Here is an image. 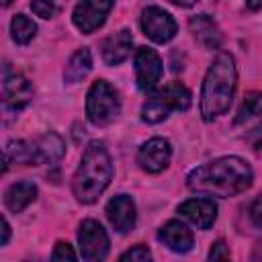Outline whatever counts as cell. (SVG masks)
I'll use <instances>...</instances> for the list:
<instances>
[{
  "label": "cell",
  "mask_w": 262,
  "mask_h": 262,
  "mask_svg": "<svg viewBox=\"0 0 262 262\" xmlns=\"http://www.w3.org/2000/svg\"><path fill=\"white\" fill-rule=\"evenodd\" d=\"M248 143L252 145V149L258 154V156H262V123L258 125V127H254L250 133H248Z\"/></svg>",
  "instance_id": "obj_27"
},
{
  "label": "cell",
  "mask_w": 262,
  "mask_h": 262,
  "mask_svg": "<svg viewBox=\"0 0 262 262\" xmlns=\"http://www.w3.org/2000/svg\"><path fill=\"white\" fill-rule=\"evenodd\" d=\"M246 8H250V10H258V8H262V2H246Z\"/></svg>",
  "instance_id": "obj_29"
},
{
  "label": "cell",
  "mask_w": 262,
  "mask_h": 262,
  "mask_svg": "<svg viewBox=\"0 0 262 262\" xmlns=\"http://www.w3.org/2000/svg\"><path fill=\"white\" fill-rule=\"evenodd\" d=\"M248 213H250V221H252L258 229H262V196H258V199L252 201Z\"/></svg>",
  "instance_id": "obj_26"
},
{
  "label": "cell",
  "mask_w": 262,
  "mask_h": 262,
  "mask_svg": "<svg viewBox=\"0 0 262 262\" xmlns=\"http://www.w3.org/2000/svg\"><path fill=\"white\" fill-rule=\"evenodd\" d=\"M90 70H92V53L88 47H82L70 57L66 72H63V80L68 84H76V82L84 80Z\"/></svg>",
  "instance_id": "obj_19"
},
{
  "label": "cell",
  "mask_w": 262,
  "mask_h": 262,
  "mask_svg": "<svg viewBox=\"0 0 262 262\" xmlns=\"http://www.w3.org/2000/svg\"><path fill=\"white\" fill-rule=\"evenodd\" d=\"M254 172L244 158L223 156L196 166L186 176V186L209 196H235L252 186Z\"/></svg>",
  "instance_id": "obj_1"
},
{
  "label": "cell",
  "mask_w": 262,
  "mask_h": 262,
  "mask_svg": "<svg viewBox=\"0 0 262 262\" xmlns=\"http://www.w3.org/2000/svg\"><path fill=\"white\" fill-rule=\"evenodd\" d=\"M78 244H80L82 262H104L111 250V239L106 235V229L94 219H84L80 223Z\"/></svg>",
  "instance_id": "obj_6"
},
{
  "label": "cell",
  "mask_w": 262,
  "mask_h": 262,
  "mask_svg": "<svg viewBox=\"0 0 262 262\" xmlns=\"http://www.w3.org/2000/svg\"><path fill=\"white\" fill-rule=\"evenodd\" d=\"M192 104V94L182 82H168L164 88L149 94L141 106V119L149 125L162 123L172 111H188Z\"/></svg>",
  "instance_id": "obj_4"
},
{
  "label": "cell",
  "mask_w": 262,
  "mask_h": 262,
  "mask_svg": "<svg viewBox=\"0 0 262 262\" xmlns=\"http://www.w3.org/2000/svg\"><path fill=\"white\" fill-rule=\"evenodd\" d=\"M113 10V2L108 0H84V2H78L74 6V12H72V20H74V27L78 31H82L84 35H90L94 33L96 29H100L108 16V12Z\"/></svg>",
  "instance_id": "obj_10"
},
{
  "label": "cell",
  "mask_w": 262,
  "mask_h": 262,
  "mask_svg": "<svg viewBox=\"0 0 262 262\" xmlns=\"http://www.w3.org/2000/svg\"><path fill=\"white\" fill-rule=\"evenodd\" d=\"M31 10L41 16V18H51L55 12H57V6L53 2H43V0H33L31 2Z\"/></svg>",
  "instance_id": "obj_25"
},
{
  "label": "cell",
  "mask_w": 262,
  "mask_h": 262,
  "mask_svg": "<svg viewBox=\"0 0 262 262\" xmlns=\"http://www.w3.org/2000/svg\"><path fill=\"white\" fill-rule=\"evenodd\" d=\"M170 158H172V145L164 137L147 139L137 151V164L141 166V170H145L149 174L164 172L170 164Z\"/></svg>",
  "instance_id": "obj_12"
},
{
  "label": "cell",
  "mask_w": 262,
  "mask_h": 262,
  "mask_svg": "<svg viewBox=\"0 0 262 262\" xmlns=\"http://www.w3.org/2000/svg\"><path fill=\"white\" fill-rule=\"evenodd\" d=\"M235 86H237L235 59L231 53L219 51L207 70L201 90V115L207 123L219 119L229 111V104L235 94Z\"/></svg>",
  "instance_id": "obj_2"
},
{
  "label": "cell",
  "mask_w": 262,
  "mask_h": 262,
  "mask_svg": "<svg viewBox=\"0 0 262 262\" xmlns=\"http://www.w3.org/2000/svg\"><path fill=\"white\" fill-rule=\"evenodd\" d=\"M113 178L111 154L102 141H90L72 178V190L78 203L92 205L106 190Z\"/></svg>",
  "instance_id": "obj_3"
},
{
  "label": "cell",
  "mask_w": 262,
  "mask_h": 262,
  "mask_svg": "<svg viewBox=\"0 0 262 262\" xmlns=\"http://www.w3.org/2000/svg\"><path fill=\"white\" fill-rule=\"evenodd\" d=\"M8 237H10V225H8V221L6 219H2V246H6L8 244Z\"/></svg>",
  "instance_id": "obj_28"
},
{
  "label": "cell",
  "mask_w": 262,
  "mask_h": 262,
  "mask_svg": "<svg viewBox=\"0 0 262 262\" xmlns=\"http://www.w3.org/2000/svg\"><path fill=\"white\" fill-rule=\"evenodd\" d=\"M178 213L199 229H209L217 219V205L209 196L188 199L178 205Z\"/></svg>",
  "instance_id": "obj_13"
},
{
  "label": "cell",
  "mask_w": 262,
  "mask_h": 262,
  "mask_svg": "<svg viewBox=\"0 0 262 262\" xmlns=\"http://www.w3.org/2000/svg\"><path fill=\"white\" fill-rule=\"evenodd\" d=\"M258 115H262V92H248L239 104L235 123H244V121L258 117Z\"/></svg>",
  "instance_id": "obj_21"
},
{
  "label": "cell",
  "mask_w": 262,
  "mask_h": 262,
  "mask_svg": "<svg viewBox=\"0 0 262 262\" xmlns=\"http://www.w3.org/2000/svg\"><path fill=\"white\" fill-rule=\"evenodd\" d=\"M162 59L156 49L151 47H139L135 51V78L137 88L141 92H154L162 78Z\"/></svg>",
  "instance_id": "obj_11"
},
{
  "label": "cell",
  "mask_w": 262,
  "mask_h": 262,
  "mask_svg": "<svg viewBox=\"0 0 262 262\" xmlns=\"http://www.w3.org/2000/svg\"><path fill=\"white\" fill-rule=\"evenodd\" d=\"M35 199H37V186L29 180L14 182L4 192V205L12 213H23Z\"/></svg>",
  "instance_id": "obj_18"
},
{
  "label": "cell",
  "mask_w": 262,
  "mask_h": 262,
  "mask_svg": "<svg viewBox=\"0 0 262 262\" xmlns=\"http://www.w3.org/2000/svg\"><path fill=\"white\" fill-rule=\"evenodd\" d=\"M133 49V35L129 29H121L113 35H108L102 45H100V53L106 66H119L123 63Z\"/></svg>",
  "instance_id": "obj_15"
},
{
  "label": "cell",
  "mask_w": 262,
  "mask_h": 262,
  "mask_svg": "<svg viewBox=\"0 0 262 262\" xmlns=\"http://www.w3.org/2000/svg\"><path fill=\"white\" fill-rule=\"evenodd\" d=\"M33 98V86L31 82L16 72H10L4 68L2 76V111L4 115H16L20 113Z\"/></svg>",
  "instance_id": "obj_7"
},
{
  "label": "cell",
  "mask_w": 262,
  "mask_h": 262,
  "mask_svg": "<svg viewBox=\"0 0 262 262\" xmlns=\"http://www.w3.org/2000/svg\"><path fill=\"white\" fill-rule=\"evenodd\" d=\"M119 262H154V258H151V252L147 246L137 244V246L129 248L127 252H123Z\"/></svg>",
  "instance_id": "obj_22"
},
{
  "label": "cell",
  "mask_w": 262,
  "mask_h": 262,
  "mask_svg": "<svg viewBox=\"0 0 262 262\" xmlns=\"http://www.w3.org/2000/svg\"><path fill=\"white\" fill-rule=\"evenodd\" d=\"M190 31L194 39L205 47V49H219L223 43V35L217 27V23L209 14H196L190 16Z\"/></svg>",
  "instance_id": "obj_17"
},
{
  "label": "cell",
  "mask_w": 262,
  "mask_h": 262,
  "mask_svg": "<svg viewBox=\"0 0 262 262\" xmlns=\"http://www.w3.org/2000/svg\"><path fill=\"white\" fill-rule=\"evenodd\" d=\"M121 113L117 90L106 80H96L86 94V115L92 125H108Z\"/></svg>",
  "instance_id": "obj_5"
},
{
  "label": "cell",
  "mask_w": 262,
  "mask_h": 262,
  "mask_svg": "<svg viewBox=\"0 0 262 262\" xmlns=\"http://www.w3.org/2000/svg\"><path fill=\"white\" fill-rule=\"evenodd\" d=\"M205 262H231L229 246H227L223 239H217V242L211 246V250H209Z\"/></svg>",
  "instance_id": "obj_24"
},
{
  "label": "cell",
  "mask_w": 262,
  "mask_h": 262,
  "mask_svg": "<svg viewBox=\"0 0 262 262\" xmlns=\"http://www.w3.org/2000/svg\"><path fill=\"white\" fill-rule=\"evenodd\" d=\"M158 239L172 252L176 254H186L192 250L194 246V237H192V231L182 223V221H168L166 225L160 227L158 231Z\"/></svg>",
  "instance_id": "obj_16"
},
{
  "label": "cell",
  "mask_w": 262,
  "mask_h": 262,
  "mask_svg": "<svg viewBox=\"0 0 262 262\" xmlns=\"http://www.w3.org/2000/svg\"><path fill=\"white\" fill-rule=\"evenodd\" d=\"M51 262H78V258L68 242H57L51 252Z\"/></svg>",
  "instance_id": "obj_23"
},
{
  "label": "cell",
  "mask_w": 262,
  "mask_h": 262,
  "mask_svg": "<svg viewBox=\"0 0 262 262\" xmlns=\"http://www.w3.org/2000/svg\"><path fill=\"white\" fill-rule=\"evenodd\" d=\"M106 217L115 231L127 233L135 227L137 221V209L129 194H117L106 203Z\"/></svg>",
  "instance_id": "obj_14"
},
{
  "label": "cell",
  "mask_w": 262,
  "mask_h": 262,
  "mask_svg": "<svg viewBox=\"0 0 262 262\" xmlns=\"http://www.w3.org/2000/svg\"><path fill=\"white\" fill-rule=\"evenodd\" d=\"M10 35L18 45H27L37 35V25L27 14H14L10 20Z\"/></svg>",
  "instance_id": "obj_20"
},
{
  "label": "cell",
  "mask_w": 262,
  "mask_h": 262,
  "mask_svg": "<svg viewBox=\"0 0 262 262\" xmlns=\"http://www.w3.org/2000/svg\"><path fill=\"white\" fill-rule=\"evenodd\" d=\"M66 154V141L59 133H45L27 141V166H41L53 164L61 160Z\"/></svg>",
  "instance_id": "obj_9"
},
{
  "label": "cell",
  "mask_w": 262,
  "mask_h": 262,
  "mask_svg": "<svg viewBox=\"0 0 262 262\" xmlns=\"http://www.w3.org/2000/svg\"><path fill=\"white\" fill-rule=\"evenodd\" d=\"M141 29H143V35L147 39H151L154 43H168L178 33V25H176L174 16L168 10H164L162 6H156V4L143 8Z\"/></svg>",
  "instance_id": "obj_8"
}]
</instances>
